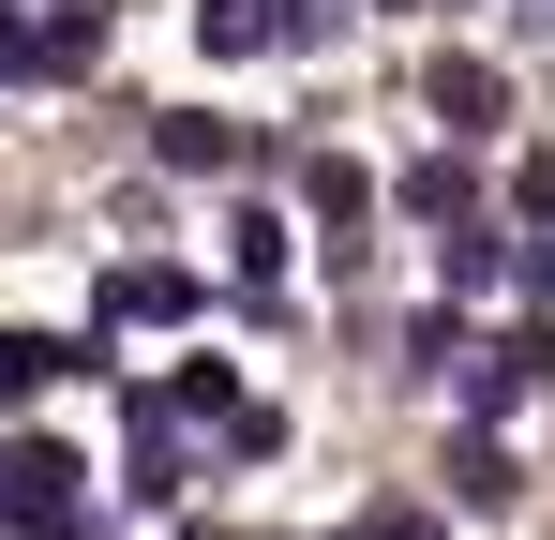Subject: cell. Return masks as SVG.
I'll return each mask as SVG.
<instances>
[{
	"label": "cell",
	"mask_w": 555,
	"mask_h": 540,
	"mask_svg": "<svg viewBox=\"0 0 555 540\" xmlns=\"http://www.w3.org/2000/svg\"><path fill=\"white\" fill-rule=\"evenodd\" d=\"M300 195H315V226H331V241H361L390 180H375V166H346V151H315V166H300Z\"/></svg>",
	"instance_id": "4fadbf2b"
},
{
	"label": "cell",
	"mask_w": 555,
	"mask_h": 540,
	"mask_svg": "<svg viewBox=\"0 0 555 540\" xmlns=\"http://www.w3.org/2000/svg\"><path fill=\"white\" fill-rule=\"evenodd\" d=\"M541 390H555V331H541V316H526V331H480L465 375H451L465 421H511V406H541Z\"/></svg>",
	"instance_id": "3957f363"
},
{
	"label": "cell",
	"mask_w": 555,
	"mask_h": 540,
	"mask_svg": "<svg viewBox=\"0 0 555 540\" xmlns=\"http://www.w3.org/2000/svg\"><path fill=\"white\" fill-rule=\"evenodd\" d=\"M105 61V30H76V15H30V0H0V76L15 90H61V76H91Z\"/></svg>",
	"instance_id": "52a82bcc"
},
{
	"label": "cell",
	"mask_w": 555,
	"mask_h": 540,
	"mask_svg": "<svg viewBox=\"0 0 555 540\" xmlns=\"http://www.w3.org/2000/svg\"><path fill=\"white\" fill-rule=\"evenodd\" d=\"M361 540H451V526H436V511H405V496H375V511H361Z\"/></svg>",
	"instance_id": "9a60e30c"
},
{
	"label": "cell",
	"mask_w": 555,
	"mask_h": 540,
	"mask_svg": "<svg viewBox=\"0 0 555 540\" xmlns=\"http://www.w3.org/2000/svg\"><path fill=\"white\" fill-rule=\"evenodd\" d=\"M195 300H210V285H195L181 256H120V270L91 285V331H105V346H120V331H181Z\"/></svg>",
	"instance_id": "8992f818"
},
{
	"label": "cell",
	"mask_w": 555,
	"mask_h": 540,
	"mask_svg": "<svg viewBox=\"0 0 555 540\" xmlns=\"http://www.w3.org/2000/svg\"><path fill=\"white\" fill-rule=\"evenodd\" d=\"M511 270H526V210H511V226H451V241H436V300H495Z\"/></svg>",
	"instance_id": "8fae6325"
},
{
	"label": "cell",
	"mask_w": 555,
	"mask_h": 540,
	"mask_svg": "<svg viewBox=\"0 0 555 540\" xmlns=\"http://www.w3.org/2000/svg\"><path fill=\"white\" fill-rule=\"evenodd\" d=\"M135 421H241V360H225V346H181L151 390H135Z\"/></svg>",
	"instance_id": "30bf717a"
},
{
	"label": "cell",
	"mask_w": 555,
	"mask_h": 540,
	"mask_svg": "<svg viewBox=\"0 0 555 540\" xmlns=\"http://www.w3.org/2000/svg\"><path fill=\"white\" fill-rule=\"evenodd\" d=\"M421 120H436L451 151H495V136H511V76H495L480 46H436V61H421Z\"/></svg>",
	"instance_id": "277c9868"
},
{
	"label": "cell",
	"mask_w": 555,
	"mask_h": 540,
	"mask_svg": "<svg viewBox=\"0 0 555 540\" xmlns=\"http://www.w3.org/2000/svg\"><path fill=\"white\" fill-rule=\"evenodd\" d=\"M511 195H526V226H555V136L526 151V166H511Z\"/></svg>",
	"instance_id": "2e32d148"
},
{
	"label": "cell",
	"mask_w": 555,
	"mask_h": 540,
	"mask_svg": "<svg viewBox=\"0 0 555 540\" xmlns=\"http://www.w3.org/2000/svg\"><path fill=\"white\" fill-rule=\"evenodd\" d=\"M315 30V0H195V61H300Z\"/></svg>",
	"instance_id": "5b68a950"
},
{
	"label": "cell",
	"mask_w": 555,
	"mask_h": 540,
	"mask_svg": "<svg viewBox=\"0 0 555 540\" xmlns=\"http://www.w3.org/2000/svg\"><path fill=\"white\" fill-rule=\"evenodd\" d=\"M76 450L61 436H0V540H76Z\"/></svg>",
	"instance_id": "7a4b0ae2"
},
{
	"label": "cell",
	"mask_w": 555,
	"mask_h": 540,
	"mask_svg": "<svg viewBox=\"0 0 555 540\" xmlns=\"http://www.w3.org/2000/svg\"><path fill=\"white\" fill-rule=\"evenodd\" d=\"M46 15H76V30H105V15H120V0H46Z\"/></svg>",
	"instance_id": "e0dca14e"
},
{
	"label": "cell",
	"mask_w": 555,
	"mask_h": 540,
	"mask_svg": "<svg viewBox=\"0 0 555 540\" xmlns=\"http://www.w3.org/2000/svg\"><path fill=\"white\" fill-rule=\"evenodd\" d=\"M120 496H135V511H181V421H135V450H120Z\"/></svg>",
	"instance_id": "5bb4252c"
},
{
	"label": "cell",
	"mask_w": 555,
	"mask_h": 540,
	"mask_svg": "<svg viewBox=\"0 0 555 540\" xmlns=\"http://www.w3.org/2000/svg\"><path fill=\"white\" fill-rule=\"evenodd\" d=\"M151 180H271V136L241 105L181 90V105H151Z\"/></svg>",
	"instance_id": "6da1fadb"
},
{
	"label": "cell",
	"mask_w": 555,
	"mask_h": 540,
	"mask_svg": "<svg viewBox=\"0 0 555 540\" xmlns=\"http://www.w3.org/2000/svg\"><path fill=\"white\" fill-rule=\"evenodd\" d=\"M195 540H241V526H195Z\"/></svg>",
	"instance_id": "ac0fdd59"
},
{
	"label": "cell",
	"mask_w": 555,
	"mask_h": 540,
	"mask_svg": "<svg viewBox=\"0 0 555 540\" xmlns=\"http://www.w3.org/2000/svg\"><path fill=\"white\" fill-rule=\"evenodd\" d=\"M285 270H300L285 195H241V210H225V285H241V300H285Z\"/></svg>",
	"instance_id": "9c48e42d"
},
{
	"label": "cell",
	"mask_w": 555,
	"mask_h": 540,
	"mask_svg": "<svg viewBox=\"0 0 555 540\" xmlns=\"http://www.w3.org/2000/svg\"><path fill=\"white\" fill-rule=\"evenodd\" d=\"M436 480H451V511H465V526H495V511L526 496V465L495 450V421H465V436H451V465H436Z\"/></svg>",
	"instance_id": "7c38bea8"
},
{
	"label": "cell",
	"mask_w": 555,
	"mask_h": 540,
	"mask_svg": "<svg viewBox=\"0 0 555 540\" xmlns=\"http://www.w3.org/2000/svg\"><path fill=\"white\" fill-rule=\"evenodd\" d=\"M390 210H405V226H436V241H451V226H480V166H465L451 136H436V151H405V166H390Z\"/></svg>",
	"instance_id": "ba28073f"
}]
</instances>
